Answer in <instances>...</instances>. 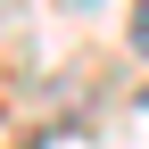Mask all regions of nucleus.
I'll list each match as a JSON object with an SVG mask.
<instances>
[{
	"label": "nucleus",
	"instance_id": "nucleus-1",
	"mask_svg": "<svg viewBox=\"0 0 149 149\" xmlns=\"http://www.w3.org/2000/svg\"><path fill=\"white\" fill-rule=\"evenodd\" d=\"M133 50L149 58V0H133Z\"/></svg>",
	"mask_w": 149,
	"mask_h": 149
}]
</instances>
